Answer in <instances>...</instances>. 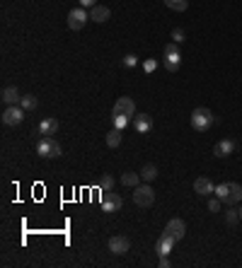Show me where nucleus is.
Listing matches in <instances>:
<instances>
[{"mask_svg":"<svg viewBox=\"0 0 242 268\" xmlns=\"http://www.w3.org/2000/svg\"><path fill=\"white\" fill-rule=\"evenodd\" d=\"M112 114L114 116H129L131 121H133V116H136V102H133L131 97H119V99L114 102Z\"/></svg>","mask_w":242,"mask_h":268,"instance_id":"6","label":"nucleus"},{"mask_svg":"<svg viewBox=\"0 0 242 268\" xmlns=\"http://www.w3.org/2000/svg\"><path fill=\"white\" fill-rule=\"evenodd\" d=\"M131 124L129 116H114V128H126Z\"/></svg>","mask_w":242,"mask_h":268,"instance_id":"26","label":"nucleus"},{"mask_svg":"<svg viewBox=\"0 0 242 268\" xmlns=\"http://www.w3.org/2000/svg\"><path fill=\"white\" fill-rule=\"evenodd\" d=\"M121 205H124V201H121L119 194L102 191V208H104V213H116V210H121Z\"/></svg>","mask_w":242,"mask_h":268,"instance_id":"9","label":"nucleus"},{"mask_svg":"<svg viewBox=\"0 0 242 268\" xmlns=\"http://www.w3.org/2000/svg\"><path fill=\"white\" fill-rule=\"evenodd\" d=\"M138 181H141V174H133V172H126V174L121 177V184H124V186H129V189H136V186H138Z\"/></svg>","mask_w":242,"mask_h":268,"instance_id":"22","label":"nucleus"},{"mask_svg":"<svg viewBox=\"0 0 242 268\" xmlns=\"http://www.w3.org/2000/svg\"><path fill=\"white\" fill-rule=\"evenodd\" d=\"M172 41H174V44H182V41H184V29H179V27L172 29Z\"/></svg>","mask_w":242,"mask_h":268,"instance_id":"27","label":"nucleus"},{"mask_svg":"<svg viewBox=\"0 0 242 268\" xmlns=\"http://www.w3.org/2000/svg\"><path fill=\"white\" fill-rule=\"evenodd\" d=\"M189 124H191V128L194 131H199V133H204V131H208L211 126H213V114L208 111L206 107H199L191 111V116H189Z\"/></svg>","mask_w":242,"mask_h":268,"instance_id":"2","label":"nucleus"},{"mask_svg":"<svg viewBox=\"0 0 242 268\" xmlns=\"http://www.w3.org/2000/svg\"><path fill=\"white\" fill-rule=\"evenodd\" d=\"M165 5L169 10H174V12H184L189 7V0H165Z\"/></svg>","mask_w":242,"mask_h":268,"instance_id":"23","label":"nucleus"},{"mask_svg":"<svg viewBox=\"0 0 242 268\" xmlns=\"http://www.w3.org/2000/svg\"><path fill=\"white\" fill-rule=\"evenodd\" d=\"M37 97H34V94H24V97H22V99H19V107L24 109V111H32V109H37Z\"/></svg>","mask_w":242,"mask_h":268,"instance_id":"20","label":"nucleus"},{"mask_svg":"<svg viewBox=\"0 0 242 268\" xmlns=\"http://www.w3.org/2000/svg\"><path fill=\"white\" fill-rule=\"evenodd\" d=\"M155 68H158V61H153V58L143 63V70H146V72H153V70H155Z\"/></svg>","mask_w":242,"mask_h":268,"instance_id":"29","label":"nucleus"},{"mask_svg":"<svg viewBox=\"0 0 242 268\" xmlns=\"http://www.w3.org/2000/svg\"><path fill=\"white\" fill-rule=\"evenodd\" d=\"M124 66H126V68H133V66H136V56L133 54L126 56V58H124Z\"/></svg>","mask_w":242,"mask_h":268,"instance_id":"30","label":"nucleus"},{"mask_svg":"<svg viewBox=\"0 0 242 268\" xmlns=\"http://www.w3.org/2000/svg\"><path fill=\"white\" fill-rule=\"evenodd\" d=\"M240 220H242V208H240Z\"/></svg>","mask_w":242,"mask_h":268,"instance_id":"33","label":"nucleus"},{"mask_svg":"<svg viewBox=\"0 0 242 268\" xmlns=\"http://www.w3.org/2000/svg\"><path fill=\"white\" fill-rule=\"evenodd\" d=\"M104 143L109 145V147H119L121 145V128H114L107 133V138H104Z\"/></svg>","mask_w":242,"mask_h":268,"instance_id":"19","label":"nucleus"},{"mask_svg":"<svg viewBox=\"0 0 242 268\" xmlns=\"http://www.w3.org/2000/svg\"><path fill=\"white\" fill-rule=\"evenodd\" d=\"M194 191H196L199 196H208V194L216 191V186L211 184V179L208 177H199L196 181H194Z\"/></svg>","mask_w":242,"mask_h":268,"instance_id":"14","label":"nucleus"},{"mask_svg":"<svg viewBox=\"0 0 242 268\" xmlns=\"http://www.w3.org/2000/svg\"><path fill=\"white\" fill-rule=\"evenodd\" d=\"M238 220H240V210H235L233 205H228V213H225V222H228V225H235Z\"/></svg>","mask_w":242,"mask_h":268,"instance_id":"25","label":"nucleus"},{"mask_svg":"<svg viewBox=\"0 0 242 268\" xmlns=\"http://www.w3.org/2000/svg\"><path fill=\"white\" fill-rule=\"evenodd\" d=\"M165 232H167L174 242H182L184 234H186V222L182 220V217H172V220L167 222V227H165Z\"/></svg>","mask_w":242,"mask_h":268,"instance_id":"10","label":"nucleus"},{"mask_svg":"<svg viewBox=\"0 0 242 268\" xmlns=\"http://www.w3.org/2000/svg\"><path fill=\"white\" fill-rule=\"evenodd\" d=\"M233 150H235V143L233 140H218L216 147H213V155L216 157H228V155H233Z\"/></svg>","mask_w":242,"mask_h":268,"instance_id":"17","label":"nucleus"},{"mask_svg":"<svg viewBox=\"0 0 242 268\" xmlns=\"http://www.w3.org/2000/svg\"><path fill=\"white\" fill-rule=\"evenodd\" d=\"M158 177V167H155V164H146V167H143V169H141V179H143V181H153V179Z\"/></svg>","mask_w":242,"mask_h":268,"instance_id":"21","label":"nucleus"},{"mask_svg":"<svg viewBox=\"0 0 242 268\" xmlns=\"http://www.w3.org/2000/svg\"><path fill=\"white\" fill-rule=\"evenodd\" d=\"M99 191H114V177L112 174H104V177L99 179Z\"/></svg>","mask_w":242,"mask_h":268,"instance_id":"24","label":"nucleus"},{"mask_svg":"<svg viewBox=\"0 0 242 268\" xmlns=\"http://www.w3.org/2000/svg\"><path fill=\"white\" fill-rule=\"evenodd\" d=\"M133 128H136L138 133H148L150 128H153L150 114H136V116H133Z\"/></svg>","mask_w":242,"mask_h":268,"instance_id":"13","label":"nucleus"},{"mask_svg":"<svg viewBox=\"0 0 242 268\" xmlns=\"http://www.w3.org/2000/svg\"><path fill=\"white\" fill-rule=\"evenodd\" d=\"M109 15H112V10H109L107 5H94V7H90V19H92V22H97V24L107 22V19H109Z\"/></svg>","mask_w":242,"mask_h":268,"instance_id":"12","label":"nucleus"},{"mask_svg":"<svg viewBox=\"0 0 242 268\" xmlns=\"http://www.w3.org/2000/svg\"><path fill=\"white\" fill-rule=\"evenodd\" d=\"M162 66H165V68H167L169 72H177V70H179V66H182V54H179V44L169 41L167 46H165V61H162Z\"/></svg>","mask_w":242,"mask_h":268,"instance_id":"4","label":"nucleus"},{"mask_svg":"<svg viewBox=\"0 0 242 268\" xmlns=\"http://www.w3.org/2000/svg\"><path fill=\"white\" fill-rule=\"evenodd\" d=\"M213 194L221 198V203H225V205H235L242 201V186L235 181H223V184L216 186Z\"/></svg>","mask_w":242,"mask_h":268,"instance_id":"1","label":"nucleus"},{"mask_svg":"<svg viewBox=\"0 0 242 268\" xmlns=\"http://www.w3.org/2000/svg\"><path fill=\"white\" fill-rule=\"evenodd\" d=\"M208 210H211V213H218V210H221V198L218 196L211 198V201H208Z\"/></svg>","mask_w":242,"mask_h":268,"instance_id":"28","label":"nucleus"},{"mask_svg":"<svg viewBox=\"0 0 242 268\" xmlns=\"http://www.w3.org/2000/svg\"><path fill=\"white\" fill-rule=\"evenodd\" d=\"M133 203L138 208H150L155 203V191L150 189V184H143V186H136L133 189Z\"/></svg>","mask_w":242,"mask_h":268,"instance_id":"5","label":"nucleus"},{"mask_svg":"<svg viewBox=\"0 0 242 268\" xmlns=\"http://www.w3.org/2000/svg\"><path fill=\"white\" fill-rule=\"evenodd\" d=\"M87 19H90V12L85 10V7H73L71 12H68V27L78 32V29H82L85 24H87Z\"/></svg>","mask_w":242,"mask_h":268,"instance_id":"7","label":"nucleus"},{"mask_svg":"<svg viewBox=\"0 0 242 268\" xmlns=\"http://www.w3.org/2000/svg\"><path fill=\"white\" fill-rule=\"evenodd\" d=\"M129 249H131L129 237H124V234H114L112 239H109V251H112V254H116V256L126 254Z\"/></svg>","mask_w":242,"mask_h":268,"instance_id":"11","label":"nucleus"},{"mask_svg":"<svg viewBox=\"0 0 242 268\" xmlns=\"http://www.w3.org/2000/svg\"><path fill=\"white\" fill-rule=\"evenodd\" d=\"M169 266V259L167 256H162V259H160V268H167Z\"/></svg>","mask_w":242,"mask_h":268,"instance_id":"32","label":"nucleus"},{"mask_svg":"<svg viewBox=\"0 0 242 268\" xmlns=\"http://www.w3.org/2000/svg\"><path fill=\"white\" fill-rule=\"evenodd\" d=\"M37 155L39 157H61L63 150H61V145H58L51 135H41L39 143H37Z\"/></svg>","mask_w":242,"mask_h":268,"instance_id":"3","label":"nucleus"},{"mask_svg":"<svg viewBox=\"0 0 242 268\" xmlns=\"http://www.w3.org/2000/svg\"><path fill=\"white\" fill-rule=\"evenodd\" d=\"M2 104L5 107H12V104H19V99H22V94L17 92V87H5L2 89Z\"/></svg>","mask_w":242,"mask_h":268,"instance_id":"16","label":"nucleus"},{"mask_svg":"<svg viewBox=\"0 0 242 268\" xmlns=\"http://www.w3.org/2000/svg\"><path fill=\"white\" fill-rule=\"evenodd\" d=\"M78 2H80V7H85V10H87V7H94V5H97L94 0H78Z\"/></svg>","mask_w":242,"mask_h":268,"instance_id":"31","label":"nucleus"},{"mask_svg":"<svg viewBox=\"0 0 242 268\" xmlns=\"http://www.w3.org/2000/svg\"><path fill=\"white\" fill-rule=\"evenodd\" d=\"M58 131V121L56 119H44L39 124V135H54Z\"/></svg>","mask_w":242,"mask_h":268,"instance_id":"18","label":"nucleus"},{"mask_svg":"<svg viewBox=\"0 0 242 268\" xmlns=\"http://www.w3.org/2000/svg\"><path fill=\"white\" fill-rule=\"evenodd\" d=\"M2 124L5 126H19L22 121H24V109L19 107V104H12V107H5V111H2Z\"/></svg>","mask_w":242,"mask_h":268,"instance_id":"8","label":"nucleus"},{"mask_svg":"<svg viewBox=\"0 0 242 268\" xmlns=\"http://www.w3.org/2000/svg\"><path fill=\"white\" fill-rule=\"evenodd\" d=\"M172 247H174V239H172L167 232H165L162 237H160V239H158V242H155V251H158L160 256H169Z\"/></svg>","mask_w":242,"mask_h":268,"instance_id":"15","label":"nucleus"}]
</instances>
